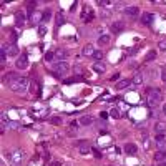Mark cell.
<instances>
[{
	"label": "cell",
	"instance_id": "obj_33",
	"mask_svg": "<svg viewBox=\"0 0 166 166\" xmlns=\"http://www.w3.org/2000/svg\"><path fill=\"white\" fill-rule=\"evenodd\" d=\"M50 17H52V12H50V10H47L45 13H43V20H48Z\"/></svg>",
	"mask_w": 166,
	"mask_h": 166
},
{
	"label": "cell",
	"instance_id": "obj_21",
	"mask_svg": "<svg viewBox=\"0 0 166 166\" xmlns=\"http://www.w3.org/2000/svg\"><path fill=\"white\" fill-rule=\"evenodd\" d=\"M91 123H93V118H91V116H81L80 118V125H83V126H88Z\"/></svg>",
	"mask_w": 166,
	"mask_h": 166
},
{
	"label": "cell",
	"instance_id": "obj_29",
	"mask_svg": "<svg viewBox=\"0 0 166 166\" xmlns=\"http://www.w3.org/2000/svg\"><path fill=\"white\" fill-rule=\"evenodd\" d=\"M108 113H110V116H113V118H120V111L116 108H113L111 111H108Z\"/></svg>",
	"mask_w": 166,
	"mask_h": 166
},
{
	"label": "cell",
	"instance_id": "obj_20",
	"mask_svg": "<svg viewBox=\"0 0 166 166\" xmlns=\"http://www.w3.org/2000/svg\"><path fill=\"white\" fill-rule=\"evenodd\" d=\"M0 62H2V65L7 62V47L2 45V48H0Z\"/></svg>",
	"mask_w": 166,
	"mask_h": 166
},
{
	"label": "cell",
	"instance_id": "obj_43",
	"mask_svg": "<svg viewBox=\"0 0 166 166\" xmlns=\"http://www.w3.org/2000/svg\"><path fill=\"white\" fill-rule=\"evenodd\" d=\"M163 113H164V115H166V105H164V106H163Z\"/></svg>",
	"mask_w": 166,
	"mask_h": 166
},
{
	"label": "cell",
	"instance_id": "obj_18",
	"mask_svg": "<svg viewBox=\"0 0 166 166\" xmlns=\"http://www.w3.org/2000/svg\"><path fill=\"white\" fill-rule=\"evenodd\" d=\"M131 83H133L135 86H140L141 83H143V75H141V73H136L133 76V80H131Z\"/></svg>",
	"mask_w": 166,
	"mask_h": 166
},
{
	"label": "cell",
	"instance_id": "obj_40",
	"mask_svg": "<svg viewBox=\"0 0 166 166\" xmlns=\"http://www.w3.org/2000/svg\"><path fill=\"white\" fill-rule=\"evenodd\" d=\"M70 126H71V130H73V131H75V130H76V123H75V121H73V123H71Z\"/></svg>",
	"mask_w": 166,
	"mask_h": 166
},
{
	"label": "cell",
	"instance_id": "obj_6",
	"mask_svg": "<svg viewBox=\"0 0 166 166\" xmlns=\"http://www.w3.org/2000/svg\"><path fill=\"white\" fill-rule=\"evenodd\" d=\"M15 65L18 70H25V68L28 67V60H27V55H20L18 57V60L15 62Z\"/></svg>",
	"mask_w": 166,
	"mask_h": 166
},
{
	"label": "cell",
	"instance_id": "obj_31",
	"mask_svg": "<svg viewBox=\"0 0 166 166\" xmlns=\"http://www.w3.org/2000/svg\"><path fill=\"white\" fill-rule=\"evenodd\" d=\"M93 58H95L96 62H100L101 58H103V53H101V52H95V53H93Z\"/></svg>",
	"mask_w": 166,
	"mask_h": 166
},
{
	"label": "cell",
	"instance_id": "obj_36",
	"mask_svg": "<svg viewBox=\"0 0 166 166\" xmlns=\"http://www.w3.org/2000/svg\"><path fill=\"white\" fill-rule=\"evenodd\" d=\"M136 52H138V48H136V47H135V48H131V50H130L128 53H130V55H135V53H136Z\"/></svg>",
	"mask_w": 166,
	"mask_h": 166
},
{
	"label": "cell",
	"instance_id": "obj_9",
	"mask_svg": "<svg viewBox=\"0 0 166 166\" xmlns=\"http://www.w3.org/2000/svg\"><path fill=\"white\" fill-rule=\"evenodd\" d=\"M25 20H27V18H25V13H23V12L15 13V25L17 27H22L23 23H25Z\"/></svg>",
	"mask_w": 166,
	"mask_h": 166
},
{
	"label": "cell",
	"instance_id": "obj_4",
	"mask_svg": "<svg viewBox=\"0 0 166 166\" xmlns=\"http://www.w3.org/2000/svg\"><path fill=\"white\" fill-rule=\"evenodd\" d=\"M138 13H140V7H136V5H131V7L125 8V15L130 17V18H136V17H138Z\"/></svg>",
	"mask_w": 166,
	"mask_h": 166
},
{
	"label": "cell",
	"instance_id": "obj_14",
	"mask_svg": "<svg viewBox=\"0 0 166 166\" xmlns=\"http://www.w3.org/2000/svg\"><path fill=\"white\" fill-rule=\"evenodd\" d=\"M93 70L96 73H105L106 71V65H105V63H101V62H96V63H93Z\"/></svg>",
	"mask_w": 166,
	"mask_h": 166
},
{
	"label": "cell",
	"instance_id": "obj_19",
	"mask_svg": "<svg viewBox=\"0 0 166 166\" xmlns=\"http://www.w3.org/2000/svg\"><path fill=\"white\" fill-rule=\"evenodd\" d=\"M67 57H68L67 50H58V52H55V58H57V60H60V62H63Z\"/></svg>",
	"mask_w": 166,
	"mask_h": 166
},
{
	"label": "cell",
	"instance_id": "obj_42",
	"mask_svg": "<svg viewBox=\"0 0 166 166\" xmlns=\"http://www.w3.org/2000/svg\"><path fill=\"white\" fill-rule=\"evenodd\" d=\"M159 166H166V163H164V161H161V163H159Z\"/></svg>",
	"mask_w": 166,
	"mask_h": 166
},
{
	"label": "cell",
	"instance_id": "obj_11",
	"mask_svg": "<svg viewBox=\"0 0 166 166\" xmlns=\"http://www.w3.org/2000/svg\"><path fill=\"white\" fill-rule=\"evenodd\" d=\"M153 18H154L153 13L146 12V13H143V15H141V23H145V25H150V23L153 22Z\"/></svg>",
	"mask_w": 166,
	"mask_h": 166
},
{
	"label": "cell",
	"instance_id": "obj_30",
	"mask_svg": "<svg viewBox=\"0 0 166 166\" xmlns=\"http://www.w3.org/2000/svg\"><path fill=\"white\" fill-rule=\"evenodd\" d=\"M65 22V18H63L62 13H57V25H62V23Z\"/></svg>",
	"mask_w": 166,
	"mask_h": 166
},
{
	"label": "cell",
	"instance_id": "obj_38",
	"mask_svg": "<svg viewBox=\"0 0 166 166\" xmlns=\"http://www.w3.org/2000/svg\"><path fill=\"white\" fill-rule=\"evenodd\" d=\"M98 3H100V5H103V7L105 5H110V2H106V0H101V2H98Z\"/></svg>",
	"mask_w": 166,
	"mask_h": 166
},
{
	"label": "cell",
	"instance_id": "obj_1",
	"mask_svg": "<svg viewBox=\"0 0 166 166\" xmlns=\"http://www.w3.org/2000/svg\"><path fill=\"white\" fill-rule=\"evenodd\" d=\"M8 86H10L13 91H17V93H23V91L27 90V86H28V80L25 76H18L17 80H13L12 83H8Z\"/></svg>",
	"mask_w": 166,
	"mask_h": 166
},
{
	"label": "cell",
	"instance_id": "obj_25",
	"mask_svg": "<svg viewBox=\"0 0 166 166\" xmlns=\"http://www.w3.org/2000/svg\"><path fill=\"white\" fill-rule=\"evenodd\" d=\"M154 58H156V52L154 50H151V52L146 53V62H153Z\"/></svg>",
	"mask_w": 166,
	"mask_h": 166
},
{
	"label": "cell",
	"instance_id": "obj_41",
	"mask_svg": "<svg viewBox=\"0 0 166 166\" xmlns=\"http://www.w3.org/2000/svg\"><path fill=\"white\" fill-rule=\"evenodd\" d=\"M50 166H62V164H60V163H57V161H53V163H52Z\"/></svg>",
	"mask_w": 166,
	"mask_h": 166
},
{
	"label": "cell",
	"instance_id": "obj_34",
	"mask_svg": "<svg viewBox=\"0 0 166 166\" xmlns=\"http://www.w3.org/2000/svg\"><path fill=\"white\" fill-rule=\"evenodd\" d=\"M52 123L53 125H60L62 123V118H57V116H55V118H52Z\"/></svg>",
	"mask_w": 166,
	"mask_h": 166
},
{
	"label": "cell",
	"instance_id": "obj_15",
	"mask_svg": "<svg viewBox=\"0 0 166 166\" xmlns=\"http://www.w3.org/2000/svg\"><path fill=\"white\" fill-rule=\"evenodd\" d=\"M125 153L126 154H136V151H138V148H136V145H131V143H128V145H125Z\"/></svg>",
	"mask_w": 166,
	"mask_h": 166
},
{
	"label": "cell",
	"instance_id": "obj_28",
	"mask_svg": "<svg viewBox=\"0 0 166 166\" xmlns=\"http://www.w3.org/2000/svg\"><path fill=\"white\" fill-rule=\"evenodd\" d=\"M45 33H47V27H45V25H40V27H38V35L43 37Z\"/></svg>",
	"mask_w": 166,
	"mask_h": 166
},
{
	"label": "cell",
	"instance_id": "obj_7",
	"mask_svg": "<svg viewBox=\"0 0 166 166\" xmlns=\"http://www.w3.org/2000/svg\"><path fill=\"white\" fill-rule=\"evenodd\" d=\"M78 148H80V153L81 154H86V153H90L91 146H90L88 141H80V143H78Z\"/></svg>",
	"mask_w": 166,
	"mask_h": 166
},
{
	"label": "cell",
	"instance_id": "obj_22",
	"mask_svg": "<svg viewBox=\"0 0 166 166\" xmlns=\"http://www.w3.org/2000/svg\"><path fill=\"white\" fill-rule=\"evenodd\" d=\"M35 7H37V2H28L27 3V10H28V15H33L35 13Z\"/></svg>",
	"mask_w": 166,
	"mask_h": 166
},
{
	"label": "cell",
	"instance_id": "obj_17",
	"mask_svg": "<svg viewBox=\"0 0 166 166\" xmlns=\"http://www.w3.org/2000/svg\"><path fill=\"white\" fill-rule=\"evenodd\" d=\"M30 18H32V23H33V25H38V23H40V22L43 20V13H38V12H35V13H33V15H32Z\"/></svg>",
	"mask_w": 166,
	"mask_h": 166
},
{
	"label": "cell",
	"instance_id": "obj_32",
	"mask_svg": "<svg viewBox=\"0 0 166 166\" xmlns=\"http://www.w3.org/2000/svg\"><path fill=\"white\" fill-rule=\"evenodd\" d=\"M161 78H163V81L166 83V67L161 68Z\"/></svg>",
	"mask_w": 166,
	"mask_h": 166
},
{
	"label": "cell",
	"instance_id": "obj_12",
	"mask_svg": "<svg viewBox=\"0 0 166 166\" xmlns=\"http://www.w3.org/2000/svg\"><path fill=\"white\" fill-rule=\"evenodd\" d=\"M166 159V150H158L154 153V161H158V163H161V161Z\"/></svg>",
	"mask_w": 166,
	"mask_h": 166
},
{
	"label": "cell",
	"instance_id": "obj_27",
	"mask_svg": "<svg viewBox=\"0 0 166 166\" xmlns=\"http://www.w3.org/2000/svg\"><path fill=\"white\" fill-rule=\"evenodd\" d=\"M53 58H55V53H52V52L45 53V62H53Z\"/></svg>",
	"mask_w": 166,
	"mask_h": 166
},
{
	"label": "cell",
	"instance_id": "obj_23",
	"mask_svg": "<svg viewBox=\"0 0 166 166\" xmlns=\"http://www.w3.org/2000/svg\"><path fill=\"white\" fill-rule=\"evenodd\" d=\"M93 53H95V50H93V47H91V45H86L85 48H83V55H86V57L91 55V57H93Z\"/></svg>",
	"mask_w": 166,
	"mask_h": 166
},
{
	"label": "cell",
	"instance_id": "obj_8",
	"mask_svg": "<svg viewBox=\"0 0 166 166\" xmlns=\"http://www.w3.org/2000/svg\"><path fill=\"white\" fill-rule=\"evenodd\" d=\"M154 143H156V146H158L159 150H164V146H166L164 135H156V138H154Z\"/></svg>",
	"mask_w": 166,
	"mask_h": 166
},
{
	"label": "cell",
	"instance_id": "obj_3",
	"mask_svg": "<svg viewBox=\"0 0 166 166\" xmlns=\"http://www.w3.org/2000/svg\"><path fill=\"white\" fill-rule=\"evenodd\" d=\"M68 71H70V67H68L67 62H58V63L53 65V73H55V76H65Z\"/></svg>",
	"mask_w": 166,
	"mask_h": 166
},
{
	"label": "cell",
	"instance_id": "obj_10",
	"mask_svg": "<svg viewBox=\"0 0 166 166\" xmlns=\"http://www.w3.org/2000/svg\"><path fill=\"white\" fill-rule=\"evenodd\" d=\"M125 30V23L123 22H115L113 25H111V32L113 33H121Z\"/></svg>",
	"mask_w": 166,
	"mask_h": 166
},
{
	"label": "cell",
	"instance_id": "obj_2",
	"mask_svg": "<svg viewBox=\"0 0 166 166\" xmlns=\"http://www.w3.org/2000/svg\"><path fill=\"white\" fill-rule=\"evenodd\" d=\"M161 100H163V91H161L159 88H150L148 90V103H150V106H156Z\"/></svg>",
	"mask_w": 166,
	"mask_h": 166
},
{
	"label": "cell",
	"instance_id": "obj_24",
	"mask_svg": "<svg viewBox=\"0 0 166 166\" xmlns=\"http://www.w3.org/2000/svg\"><path fill=\"white\" fill-rule=\"evenodd\" d=\"M8 55H10V57H17L18 55V47L17 45H10V48H8Z\"/></svg>",
	"mask_w": 166,
	"mask_h": 166
},
{
	"label": "cell",
	"instance_id": "obj_37",
	"mask_svg": "<svg viewBox=\"0 0 166 166\" xmlns=\"http://www.w3.org/2000/svg\"><path fill=\"white\" fill-rule=\"evenodd\" d=\"M93 153H95V158H101V153H100V151L93 150Z\"/></svg>",
	"mask_w": 166,
	"mask_h": 166
},
{
	"label": "cell",
	"instance_id": "obj_13",
	"mask_svg": "<svg viewBox=\"0 0 166 166\" xmlns=\"http://www.w3.org/2000/svg\"><path fill=\"white\" fill-rule=\"evenodd\" d=\"M154 131H156V135H166V125L161 123V121H158L156 126H154Z\"/></svg>",
	"mask_w": 166,
	"mask_h": 166
},
{
	"label": "cell",
	"instance_id": "obj_5",
	"mask_svg": "<svg viewBox=\"0 0 166 166\" xmlns=\"http://www.w3.org/2000/svg\"><path fill=\"white\" fill-rule=\"evenodd\" d=\"M10 159L13 161V164H18L23 159V151L22 150H15L13 153H10Z\"/></svg>",
	"mask_w": 166,
	"mask_h": 166
},
{
	"label": "cell",
	"instance_id": "obj_39",
	"mask_svg": "<svg viewBox=\"0 0 166 166\" xmlns=\"http://www.w3.org/2000/svg\"><path fill=\"white\" fill-rule=\"evenodd\" d=\"M10 40H12V42L17 40V33H12V35H10Z\"/></svg>",
	"mask_w": 166,
	"mask_h": 166
},
{
	"label": "cell",
	"instance_id": "obj_26",
	"mask_svg": "<svg viewBox=\"0 0 166 166\" xmlns=\"http://www.w3.org/2000/svg\"><path fill=\"white\" fill-rule=\"evenodd\" d=\"M98 42H100V45H106V43L110 42V37H108V35H101V37L98 38Z\"/></svg>",
	"mask_w": 166,
	"mask_h": 166
},
{
	"label": "cell",
	"instance_id": "obj_16",
	"mask_svg": "<svg viewBox=\"0 0 166 166\" xmlns=\"http://www.w3.org/2000/svg\"><path fill=\"white\" fill-rule=\"evenodd\" d=\"M130 85H131V80H128V78H126V80H120L116 83V90H125L126 86H130Z\"/></svg>",
	"mask_w": 166,
	"mask_h": 166
},
{
	"label": "cell",
	"instance_id": "obj_35",
	"mask_svg": "<svg viewBox=\"0 0 166 166\" xmlns=\"http://www.w3.org/2000/svg\"><path fill=\"white\" fill-rule=\"evenodd\" d=\"M159 48H161V50H166V40L159 42Z\"/></svg>",
	"mask_w": 166,
	"mask_h": 166
}]
</instances>
